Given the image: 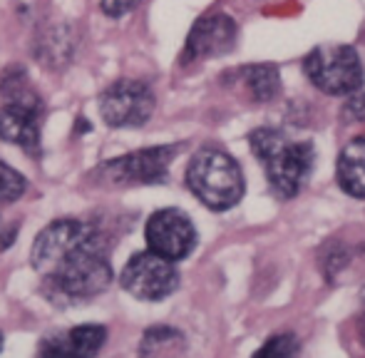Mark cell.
Here are the masks:
<instances>
[{
    "label": "cell",
    "mask_w": 365,
    "mask_h": 358,
    "mask_svg": "<svg viewBox=\"0 0 365 358\" xmlns=\"http://www.w3.org/2000/svg\"><path fill=\"white\" fill-rule=\"evenodd\" d=\"M30 264L45 296L58 306H75L110 289L115 271L105 237L82 219H55L35 237Z\"/></svg>",
    "instance_id": "obj_1"
},
{
    "label": "cell",
    "mask_w": 365,
    "mask_h": 358,
    "mask_svg": "<svg viewBox=\"0 0 365 358\" xmlns=\"http://www.w3.org/2000/svg\"><path fill=\"white\" fill-rule=\"evenodd\" d=\"M249 145L281 199H293L306 187L316 165V150L308 140H293L279 127H259L249 135Z\"/></svg>",
    "instance_id": "obj_2"
},
{
    "label": "cell",
    "mask_w": 365,
    "mask_h": 358,
    "mask_svg": "<svg viewBox=\"0 0 365 358\" xmlns=\"http://www.w3.org/2000/svg\"><path fill=\"white\" fill-rule=\"evenodd\" d=\"M187 187L212 212H226L236 207L246 192L239 162L219 147H202L189 160Z\"/></svg>",
    "instance_id": "obj_3"
},
{
    "label": "cell",
    "mask_w": 365,
    "mask_h": 358,
    "mask_svg": "<svg viewBox=\"0 0 365 358\" xmlns=\"http://www.w3.org/2000/svg\"><path fill=\"white\" fill-rule=\"evenodd\" d=\"M303 73L318 88L333 97H351L363 90L365 68L353 45L326 43L316 45L303 58Z\"/></svg>",
    "instance_id": "obj_4"
},
{
    "label": "cell",
    "mask_w": 365,
    "mask_h": 358,
    "mask_svg": "<svg viewBox=\"0 0 365 358\" xmlns=\"http://www.w3.org/2000/svg\"><path fill=\"white\" fill-rule=\"evenodd\" d=\"M25 75H20L18 85L13 80L10 92H3L5 102L0 107V140L8 145H18L28 155H40V130H43V105L38 95L28 90Z\"/></svg>",
    "instance_id": "obj_5"
},
{
    "label": "cell",
    "mask_w": 365,
    "mask_h": 358,
    "mask_svg": "<svg viewBox=\"0 0 365 358\" xmlns=\"http://www.w3.org/2000/svg\"><path fill=\"white\" fill-rule=\"evenodd\" d=\"M184 145H157L130 152L102 165V175L117 187H140V184H162L169 177V167L177 160Z\"/></svg>",
    "instance_id": "obj_6"
},
{
    "label": "cell",
    "mask_w": 365,
    "mask_h": 358,
    "mask_svg": "<svg viewBox=\"0 0 365 358\" xmlns=\"http://www.w3.org/2000/svg\"><path fill=\"white\" fill-rule=\"evenodd\" d=\"M122 289L140 301H164L179 286V271L174 262L154 252L132 254L120 274Z\"/></svg>",
    "instance_id": "obj_7"
},
{
    "label": "cell",
    "mask_w": 365,
    "mask_h": 358,
    "mask_svg": "<svg viewBox=\"0 0 365 358\" xmlns=\"http://www.w3.org/2000/svg\"><path fill=\"white\" fill-rule=\"evenodd\" d=\"M157 105L152 88L142 80H117L100 95V115L110 127H142Z\"/></svg>",
    "instance_id": "obj_8"
},
{
    "label": "cell",
    "mask_w": 365,
    "mask_h": 358,
    "mask_svg": "<svg viewBox=\"0 0 365 358\" xmlns=\"http://www.w3.org/2000/svg\"><path fill=\"white\" fill-rule=\"evenodd\" d=\"M147 249L169 262H182L197 247V229H194L189 214L182 209H159L147 219L145 227Z\"/></svg>",
    "instance_id": "obj_9"
},
{
    "label": "cell",
    "mask_w": 365,
    "mask_h": 358,
    "mask_svg": "<svg viewBox=\"0 0 365 358\" xmlns=\"http://www.w3.org/2000/svg\"><path fill=\"white\" fill-rule=\"evenodd\" d=\"M236 35H239V25L231 15L214 13L207 18H199L189 33L187 45H184L182 63L212 60L231 53L236 45Z\"/></svg>",
    "instance_id": "obj_10"
},
{
    "label": "cell",
    "mask_w": 365,
    "mask_h": 358,
    "mask_svg": "<svg viewBox=\"0 0 365 358\" xmlns=\"http://www.w3.org/2000/svg\"><path fill=\"white\" fill-rule=\"evenodd\" d=\"M107 341V329L100 324H82L58 336H50L40 346V354L60 358H95Z\"/></svg>",
    "instance_id": "obj_11"
},
{
    "label": "cell",
    "mask_w": 365,
    "mask_h": 358,
    "mask_svg": "<svg viewBox=\"0 0 365 358\" xmlns=\"http://www.w3.org/2000/svg\"><path fill=\"white\" fill-rule=\"evenodd\" d=\"M336 177L343 192L356 199H365V135L353 137L341 150Z\"/></svg>",
    "instance_id": "obj_12"
},
{
    "label": "cell",
    "mask_w": 365,
    "mask_h": 358,
    "mask_svg": "<svg viewBox=\"0 0 365 358\" xmlns=\"http://www.w3.org/2000/svg\"><path fill=\"white\" fill-rule=\"evenodd\" d=\"M234 78L246 85L254 102H271L281 95V75L279 68L271 63H254L234 70Z\"/></svg>",
    "instance_id": "obj_13"
},
{
    "label": "cell",
    "mask_w": 365,
    "mask_h": 358,
    "mask_svg": "<svg viewBox=\"0 0 365 358\" xmlns=\"http://www.w3.org/2000/svg\"><path fill=\"white\" fill-rule=\"evenodd\" d=\"M28 189V179L20 175L15 167H10L8 162L0 160V204H13Z\"/></svg>",
    "instance_id": "obj_14"
},
{
    "label": "cell",
    "mask_w": 365,
    "mask_h": 358,
    "mask_svg": "<svg viewBox=\"0 0 365 358\" xmlns=\"http://www.w3.org/2000/svg\"><path fill=\"white\" fill-rule=\"evenodd\" d=\"M301 351V344L293 334H276L261 346L251 358H296Z\"/></svg>",
    "instance_id": "obj_15"
},
{
    "label": "cell",
    "mask_w": 365,
    "mask_h": 358,
    "mask_svg": "<svg viewBox=\"0 0 365 358\" xmlns=\"http://www.w3.org/2000/svg\"><path fill=\"white\" fill-rule=\"evenodd\" d=\"M343 117H348L351 122H365V92H356L346 100L343 105Z\"/></svg>",
    "instance_id": "obj_16"
},
{
    "label": "cell",
    "mask_w": 365,
    "mask_h": 358,
    "mask_svg": "<svg viewBox=\"0 0 365 358\" xmlns=\"http://www.w3.org/2000/svg\"><path fill=\"white\" fill-rule=\"evenodd\" d=\"M135 5H137V0H102L100 8H102V13L110 15V18H120V15L130 13Z\"/></svg>",
    "instance_id": "obj_17"
},
{
    "label": "cell",
    "mask_w": 365,
    "mask_h": 358,
    "mask_svg": "<svg viewBox=\"0 0 365 358\" xmlns=\"http://www.w3.org/2000/svg\"><path fill=\"white\" fill-rule=\"evenodd\" d=\"M38 358H60V356H50V354H40Z\"/></svg>",
    "instance_id": "obj_18"
},
{
    "label": "cell",
    "mask_w": 365,
    "mask_h": 358,
    "mask_svg": "<svg viewBox=\"0 0 365 358\" xmlns=\"http://www.w3.org/2000/svg\"><path fill=\"white\" fill-rule=\"evenodd\" d=\"M363 319H365V291H363Z\"/></svg>",
    "instance_id": "obj_19"
},
{
    "label": "cell",
    "mask_w": 365,
    "mask_h": 358,
    "mask_svg": "<svg viewBox=\"0 0 365 358\" xmlns=\"http://www.w3.org/2000/svg\"><path fill=\"white\" fill-rule=\"evenodd\" d=\"M0 349H3V334H0Z\"/></svg>",
    "instance_id": "obj_20"
}]
</instances>
